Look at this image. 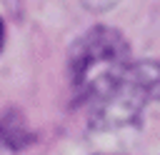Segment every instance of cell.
<instances>
[{
    "label": "cell",
    "instance_id": "3",
    "mask_svg": "<svg viewBox=\"0 0 160 155\" xmlns=\"http://www.w3.org/2000/svg\"><path fill=\"white\" fill-rule=\"evenodd\" d=\"M90 12H105V10H110V8H115L120 0H80Z\"/></svg>",
    "mask_w": 160,
    "mask_h": 155
},
{
    "label": "cell",
    "instance_id": "4",
    "mask_svg": "<svg viewBox=\"0 0 160 155\" xmlns=\"http://www.w3.org/2000/svg\"><path fill=\"white\" fill-rule=\"evenodd\" d=\"M2 42H5V25H2V20H0V48H2Z\"/></svg>",
    "mask_w": 160,
    "mask_h": 155
},
{
    "label": "cell",
    "instance_id": "1",
    "mask_svg": "<svg viewBox=\"0 0 160 155\" xmlns=\"http://www.w3.org/2000/svg\"><path fill=\"white\" fill-rule=\"evenodd\" d=\"M130 62L125 38L105 25L88 30L75 40L70 50V78L72 88L82 100L98 98Z\"/></svg>",
    "mask_w": 160,
    "mask_h": 155
},
{
    "label": "cell",
    "instance_id": "2",
    "mask_svg": "<svg viewBox=\"0 0 160 155\" xmlns=\"http://www.w3.org/2000/svg\"><path fill=\"white\" fill-rule=\"evenodd\" d=\"M158 62L142 60V62H128V68L98 95L92 98V128H122L140 118L148 100L155 95L158 88Z\"/></svg>",
    "mask_w": 160,
    "mask_h": 155
}]
</instances>
